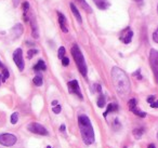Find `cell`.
Listing matches in <instances>:
<instances>
[{
  "mask_svg": "<svg viewBox=\"0 0 158 148\" xmlns=\"http://www.w3.org/2000/svg\"><path fill=\"white\" fill-rule=\"evenodd\" d=\"M112 79L114 82L115 89L120 96H126L130 93V81L128 76L123 69L114 67L112 69Z\"/></svg>",
  "mask_w": 158,
  "mask_h": 148,
  "instance_id": "1",
  "label": "cell"
},
{
  "mask_svg": "<svg viewBox=\"0 0 158 148\" xmlns=\"http://www.w3.org/2000/svg\"><path fill=\"white\" fill-rule=\"evenodd\" d=\"M78 126L79 130L81 133L82 141L86 145H92L95 141V135L94 130L91 124V121L89 119L88 116L86 115H80L78 117Z\"/></svg>",
  "mask_w": 158,
  "mask_h": 148,
  "instance_id": "2",
  "label": "cell"
},
{
  "mask_svg": "<svg viewBox=\"0 0 158 148\" xmlns=\"http://www.w3.org/2000/svg\"><path fill=\"white\" fill-rule=\"evenodd\" d=\"M72 52V55L75 60V63H76L77 67H78L79 71L81 74L84 77H87V74H88V69H87V64H86V61H85L84 58V54L81 53L80 51V49L77 44H74L70 50Z\"/></svg>",
  "mask_w": 158,
  "mask_h": 148,
  "instance_id": "3",
  "label": "cell"
},
{
  "mask_svg": "<svg viewBox=\"0 0 158 148\" xmlns=\"http://www.w3.org/2000/svg\"><path fill=\"white\" fill-rule=\"evenodd\" d=\"M149 65L154 73L156 83L158 84V51L155 49H152L149 51Z\"/></svg>",
  "mask_w": 158,
  "mask_h": 148,
  "instance_id": "4",
  "label": "cell"
},
{
  "mask_svg": "<svg viewBox=\"0 0 158 148\" xmlns=\"http://www.w3.org/2000/svg\"><path fill=\"white\" fill-rule=\"evenodd\" d=\"M28 131H31L34 134H38V135H44V136H47L49 135V132L46 128H44L42 124L38 123V122H31V123L28 124L27 126Z\"/></svg>",
  "mask_w": 158,
  "mask_h": 148,
  "instance_id": "5",
  "label": "cell"
},
{
  "mask_svg": "<svg viewBox=\"0 0 158 148\" xmlns=\"http://www.w3.org/2000/svg\"><path fill=\"white\" fill-rule=\"evenodd\" d=\"M18 138H16L15 135L11 134V133H3V134H0V144L6 147H11L14 144L16 143Z\"/></svg>",
  "mask_w": 158,
  "mask_h": 148,
  "instance_id": "6",
  "label": "cell"
},
{
  "mask_svg": "<svg viewBox=\"0 0 158 148\" xmlns=\"http://www.w3.org/2000/svg\"><path fill=\"white\" fill-rule=\"evenodd\" d=\"M13 61L18 66L19 70L23 71L24 70V60H23V51L22 49H16L13 52Z\"/></svg>",
  "mask_w": 158,
  "mask_h": 148,
  "instance_id": "7",
  "label": "cell"
},
{
  "mask_svg": "<svg viewBox=\"0 0 158 148\" xmlns=\"http://www.w3.org/2000/svg\"><path fill=\"white\" fill-rule=\"evenodd\" d=\"M67 86H68V90H69L70 93L76 94L80 100L84 98V96H82V94H81V91H80V88H79V83L77 80H72V81H69L67 83Z\"/></svg>",
  "mask_w": 158,
  "mask_h": 148,
  "instance_id": "8",
  "label": "cell"
},
{
  "mask_svg": "<svg viewBox=\"0 0 158 148\" xmlns=\"http://www.w3.org/2000/svg\"><path fill=\"white\" fill-rule=\"evenodd\" d=\"M132 37H133V31H132L131 29L129 28V27H127V28H126L125 30L121 33L119 39H120L121 41L123 42V43L128 44V43H130V42H131Z\"/></svg>",
  "mask_w": 158,
  "mask_h": 148,
  "instance_id": "9",
  "label": "cell"
},
{
  "mask_svg": "<svg viewBox=\"0 0 158 148\" xmlns=\"http://www.w3.org/2000/svg\"><path fill=\"white\" fill-rule=\"evenodd\" d=\"M57 15H59V24L61 29L63 30V33H68V27H67V21L66 18L64 16V14L57 12Z\"/></svg>",
  "mask_w": 158,
  "mask_h": 148,
  "instance_id": "10",
  "label": "cell"
},
{
  "mask_svg": "<svg viewBox=\"0 0 158 148\" xmlns=\"http://www.w3.org/2000/svg\"><path fill=\"white\" fill-rule=\"evenodd\" d=\"M69 6H70V10H72L73 14H74V16L76 18V20L78 21V23H82L81 15H80V13H79V10L77 9L76 5H75L74 2H70V3H69Z\"/></svg>",
  "mask_w": 158,
  "mask_h": 148,
  "instance_id": "11",
  "label": "cell"
},
{
  "mask_svg": "<svg viewBox=\"0 0 158 148\" xmlns=\"http://www.w3.org/2000/svg\"><path fill=\"white\" fill-rule=\"evenodd\" d=\"M31 22V36H33L35 39H37L39 37V34H38V27L37 24H36L35 18H31V20L29 21Z\"/></svg>",
  "mask_w": 158,
  "mask_h": 148,
  "instance_id": "12",
  "label": "cell"
},
{
  "mask_svg": "<svg viewBox=\"0 0 158 148\" xmlns=\"http://www.w3.org/2000/svg\"><path fill=\"white\" fill-rule=\"evenodd\" d=\"M94 3L100 10H106L110 7V3L106 0H94Z\"/></svg>",
  "mask_w": 158,
  "mask_h": 148,
  "instance_id": "13",
  "label": "cell"
},
{
  "mask_svg": "<svg viewBox=\"0 0 158 148\" xmlns=\"http://www.w3.org/2000/svg\"><path fill=\"white\" fill-rule=\"evenodd\" d=\"M74 1H76L77 3H78L80 7L82 8V9L85 10V11H87L88 13H91L92 12V10H91V8L89 7V5L86 2V0H74Z\"/></svg>",
  "mask_w": 158,
  "mask_h": 148,
  "instance_id": "14",
  "label": "cell"
},
{
  "mask_svg": "<svg viewBox=\"0 0 158 148\" xmlns=\"http://www.w3.org/2000/svg\"><path fill=\"white\" fill-rule=\"evenodd\" d=\"M47 66H46V63L44 62L42 60H39L37 62V64L34 66V70L35 71H42V70H46Z\"/></svg>",
  "mask_w": 158,
  "mask_h": 148,
  "instance_id": "15",
  "label": "cell"
},
{
  "mask_svg": "<svg viewBox=\"0 0 158 148\" xmlns=\"http://www.w3.org/2000/svg\"><path fill=\"white\" fill-rule=\"evenodd\" d=\"M12 31H13V34H14V37H16V38H19L21 35H22V33H23V26H22V24H16L15 26L12 28Z\"/></svg>",
  "mask_w": 158,
  "mask_h": 148,
  "instance_id": "16",
  "label": "cell"
},
{
  "mask_svg": "<svg viewBox=\"0 0 158 148\" xmlns=\"http://www.w3.org/2000/svg\"><path fill=\"white\" fill-rule=\"evenodd\" d=\"M117 110H118V105L115 104V103H110V104H108L107 109H106V111L104 113V117H106V116H107L110 113H113V111H117Z\"/></svg>",
  "mask_w": 158,
  "mask_h": 148,
  "instance_id": "17",
  "label": "cell"
},
{
  "mask_svg": "<svg viewBox=\"0 0 158 148\" xmlns=\"http://www.w3.org/2000/svg\"><path fill=\"white\" fill-rule=\"evenodd\" d=\"M133 135L135 138H141L142 137V135L144 134V129L143 128H138V129H134L133 130Z\"/></svg>",
  "mask_w": 158,
  "mask_h": 148,
  "instance_id": "18",
  "label": "cell"
},
{
  "mask_svg": "<svg viewBox=\"0 0 158 148\" xmlns=\"http://www.w3.org/2000/svg\"><path fill=\"white\" fill-rule=\"evenodd\" d=\"M131 111L134 114V115L138 116V117H141V118H145V117H146V113H144V111L140 110V109H139L138 107H134V108H132Z\"/></svg>",
  "mask_w": 158,
  "mask_h": 148,
  "instance_id": "19",
  "label": "cell"
},
{
  "mask_svg": "<svg viewBox=\"0 0 158 148\" xmlns=\"http://www.w3.org/2000/svg\"><path fill=\"white\" fill-rule=\"evenodd\" d=\"M33 82H34V84H35L36 86H42V83H44V80H42V77H41V76L37 75V76H36V77L33 79Z\"/></svg>",
  "mask_w": 158,
  "mask_h": 148,
  "instance_id": "20",
  "label": "cell"
},
{
  "mask_svg": "<svg viewBox=\"0 0 158 148\" xmlns=\"http://www.w3.org/2000/svg\"><path fill=\"white\" fill-rule=\"evenodd\" d=\"M106 104V100H105V96L104 95H100L99 100H98V106L100 107V108H103L104 106H105Z\"/></svg>",
  "mask_w": 158,
  "mask_h": 148,
  "instance_id": "21",
  "label": "cell"
},
{
  "mask_svg": "<svg viewBox=\"0 0 158 148\" xmlns=\"http://www.w3.org/2000/svg\"><path fill=\"white\" fill-rule=\"evenodd\" d=\"M64 54H65V48H64V46H60L59 51H57V58H59L60 60H62V58H64Z\"/></svg>",
  "mask_w": 158,
  "mask_h": 148,
  "instance_id": "22",
  "label": "cell"
},
{
  "mask_svg": "<svg viewBox=\"0 0 158 148\" xmlns=\"http://www.w3.org/2000/svg\"><path fill=\"white\" fill-rule=\"evenodd\" d=\"M136 104H138V101H136L135 98H131V100L128 102V106H129L130 110H131L132 108H134V107H136Z\"/></svg>",
  "mask_w": 158,
  "mask_h": 148,
  "instance_id": "23",
  "label": "cell"
},
{
  "mask_svg": "<svg viewBox=\"0 0 158 148\" xmlns=\"http://www.w3.org/2000/svg\"><path fill=\"white\" fill-rule=\"evenodd\" d=\"M19 121V114L18 113H13L11 116V123L12 124H16Z\"/></svg>",
  "mask_w": 158,
  "mask_h": 148,
  "instance_id": "24",
  "label": "cell"
},
{
  "mask_svg": "<svg viewBox=\"0 0 158 148\" xmlns=\"http://www.w3.org/2000/svg\"><path fill=\"white\" fill-rule=\"evenodd\" d=\"M2 82H6V80L9 78V76H10V74H9V70H8L7 68H3L2 69Z\"/></svg>",
  "mask_w": 158,
  "mask_h": 148,
  "instance_id": "25",
  "label": "cell"
},
{
  "mask_svg": "<svg viewBox=\"0 0 158 148\" xmlns=\"http://www.w3.org/2000/svg\"><path fill=\"white\" fill-rule=\"evenodd\" d=\"M38 53V50H36V49H31V50H28V52H27V58H31L35 54Z\"/></svg>",
  "mask_w": 158,
  "mask_h": 148,
  "instance_id": "26",
  "label": "cell"
},
{
  "mask_svg": "<svg viewBox=\"0 0 158 148\" xmlns=\"http://www.w3.org/2000/svg\"><path fill=\"white\" fill-rule=\"evenodd\" d=\"M22 6H23V11H24V13H26L29 9V2L28 1H24V2L22 3Z\"/></svg>",
  "mask_w": 158,
  "mask_h": 148,
  "instance_id": "27",
  "label": "cell"
},
{
  "mask_svg": "<svg viewBox=\"0 0 158 148\" xmlns=\"http://www.w3.org/2000/svg\"><path fill=\"white\" fill-rule=\"evenodd\" d=\"M61 110H62V107L60 106V105H55V106H53V108H52V111L54 114H60Z\"/></svg>",
  "mask_w": 158,
  "mask_h": 148,
  "instance_id": "28",
  "label": "cell"
},
{
  "mask_svg": "<svg viewBox=\"0 0 158 148\" xmlns=\"http://www.w3.org/2000/svg\"><path fill=\"white\" fill-rule=\"evenodd\" d=\"M153 40L156 43H158V27L156 28V30L154 31V34H153Z\"/></svg>",
  "mask_w": 158,
  "mask_h": 148,
  "instance_id": "29",
  "label": "cell"
},
{
  "mask_svg": "<svg viewBox=\"0 0 158 148\" xmlns=\"http://www.w3.org/2000/svg\"><path fill=\"white\" fill-rule=\"evenodd\" d=\"M68 64H69V58L64 56V58H62V65H63V66H68Z\"/></svg>",
  "mask_w": 158,
  "mask_h": 148,
  "instance_id": "30",
  "label": "cell"
},
{
  "mask_svg": "<svg viewBox=\"0 0 158 148\" xmlns=\"http://www.w3.org/2000/svg\"><path fill=\"white\" fill-rule=\"evenodd\" d=\"M151 107L152 108H158V100L157 101H154L153 103H151Z\"/></svg>",
  "mask_w": 158,
  "mask_h": 148,
  "instance_id": "31",
  "label": "cell"
},
{
  "mask_svg": "<svg viewBox=\"0 0 158 148\" xmlns=\"http://www.w3.org/2000/svg\"><path fill=\"white\" fill-rule=\"evenodd\" d=\"M140 71H141V69H140V68H139V69H138V70H136V71H135V73H134V74H133V75H134V76H135V77H136V78H138V79H142V76H141V75H140Z\"/></svg>",
  "mask_w": 158,
  "mask_h": 148,
  "instance_id": "32",
  "label": "cell"
},
{
  "mask_svg": "<svg viewBox=\"0 0 158 148\" xmlns=\"http://www.w3.org/2000/svg\"><path fill=\"white\" fill-rule=\"evenodd\" d=\"M154 101H155V96H154V95H151V96L147 97V103H148V104H151V103H153Z\"/></svg>",
  "mask_w": 158,
  "mask_h": 148,
  "instance_id": "33",
  "label": "cell"
},
{
  "mask_svg": "<svg viewBox=\"0 0 158 148\" xmlns=\"http://www.w3.org/2000/svg\"><path fill=\"white\" fill-rule=\"evenodd\" d=\"M97 91L99 93H101L102 92V88H101V86H100V84H97Z\"/></svg>",
  "mask_w": 158,
  "mask_h": 148,
  "instance_id": "34",
  "label": "cell"
},
{
  "mask_svg": "<svg viewBox=\"0 0 158 148\" xmlns=\"http://www.w3.org/2000/svg\"><path fill=\"white\" fill-rule=\"evenodd\" d=\"M60 130H61L62 132H64V131H65V124H62V126H61V129H60Z\"/></svg>",
  "mask_w": 158,
  "mask_h": 148,
  "instance_id": "35",
  "label": "cell"
},
{
  "mask_svg": "<svg viewBox=\"0 0 158 148\" xmlns=\"http://www.w3.org/2000/svg\"><path fill=\"white\" fill-rule=\"evenodd\" d=\"M147 148H156V146L154 145V144H149V145L147 146Z\"/></svg>",
  "mask_w": 158,
  "mask_h": 148,
  "instance_id": "36",
  "label": "cell"
},
{
  "mask_svg": "<svg viewBox=\"0 0 158 148\" xmlns=\"http://www.w3.org/2000/svg\"><path fill=\"white\" fill-rule=\"evenodd\" d=\"M55 105H57V101H53L52 102V106H55Z\"/></svg>",
  "mask_w": 158,
  "mask_h": 148,
  "instance_id": "37",
  "label": "cell"
},
{
  "mask_svg": "<svg viewBox=\"0 0 158 148\" xmlns=\"http://www.w3.org/2000/svg\"><path fill=\"white\" fill-rule=\"evenodd\" d=\"M0 68H1V69L5 68V66H3V64H2V63H1V61H0Z\"/></svg>",
  "mask_w": 158,
  "mask_h": 148,
  "instance_id": "38",
  "label": "cell"
},
{
  "mask_svg": "<svg viewBox=\"0 0 158 148\" xmlns=\"http://www.w3.org/2000/svg\"><path fill=\"white\" fill-rule=\"evenodd\" d=\"M28 46H35V43H31V42H26Z\"/></svg>",
  "mask_w": 158,
  "mask_h": 148,
  "instance_id": "39",
  "label": "cell"
},
{
  "mask_svg": "<svg viewBox=\"0 0 158 148\" xmlns=\"http://www.w3.org/2000/svg\"><path fill=\"white\" fill-rule=\"evenodd\" d=\"M1 81H2V75L0 74V83H1Z\"/></svg>",
  "mask_w": 158,
  "mask_h": 148,
  "instance_id": "40",
  "label": "cell"
},
{
  "mask_svg": "<svg viewBox=\"0 0 158 148\" xmlns=\"http://www.w3.org/2000/svg\"><path fill=\"white\" fill-rule=\"evenodd\" d=\"M134 1H136V2H141L142 0H134Z\"/></svg>",
  "mask_w": 158,
  "mask_h": 148,
  "instance_id": "41",
  "label": "cell"
},
{
  "mask_svg": "<svg viewBox=\"0 0 158 148\" xmlns=\"http://www.w3.org/2000/svg\"><path fill=\"white\" fill-rule=\"evenodd\" d=\"M47 148H53V147H51V146H48V147H47Z\"/></svg>",
  "mask_w": 158,
  "mask_h": 148,
  "instance_id": "42",
  "label": "cell"
},
{
  "mask_svg": "<svg viewBox=\"0 0 158 148\" xmlns=\"http://www.w3.org/2000/svg\"><path fill=\"white\" fill-rule=\"evenodd\" d=\"M157 139H158V132H157Z\"/></svg>",
  "mask_w": 158,
  "mask_h": 148,
  "instance_id": "43",
  "label": "cell"
},
{
  "mask_svg": "<svg viewBox=\"0 0 158 148\" xmlns=\"http://www.w3.org/2000/svg\"><path fill=\"white\" fill-rule=\"evenodd\" d=\"M157 11H158V6H157Z\"/></svg>",
  "mask_w": 158,
  "mask_h": 148,
  "instance_id": "44",
  "label": "cell"
}]
</instances>
